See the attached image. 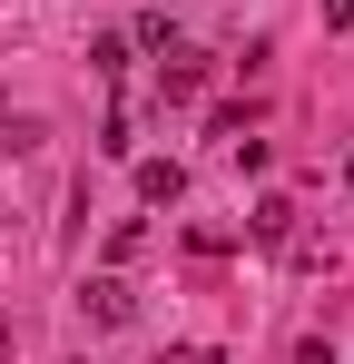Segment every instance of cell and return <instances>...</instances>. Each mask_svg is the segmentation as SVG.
<instances>
[{"instance_id": "obj_1", "label": "cell", "mask_w": 354, "mask_h": 364, "mask_svg": "<svg viewBox=\"0 0 354 364\" xmlns=\"http://www.w3.org/2000/svg\"><path fill=\"white\" fill-rule=\"evenodd\" d=\"M79 305H89V325H128V305H138V296H128V276L109 266V276H89V286H79Z\"/></svg>"}, {"instance_id": "obj_2", "label": "cell", "mask_w": 354, "mask_h": 364, "mask_svg": "<svg viewBox=\"0 0 354 364\" xmlns=\"http://www.w3.org/2000/svg\"><path fill=\"white\" fill-rule=\"evenodd\" d=\"M138 197H148V207H177V197H187V168H177V158H148V168H138Z\"/></svg>"}, {"instance_id": "obj_3", "label": "cell", "mask_w": 354, "mask_h": 364, "mask_svg": "<svg viewBox=\"0 0 354 364\" xmlns=\"http://www.w3.org/2000/svg\"><path fill=\"white\" fill-rule=\"evenodd\" d=\"M286 227H295V207H286V197H266V207H256V246H286Z\"/></svg>"}, {"instance_id": "obj_4", "label": "cell", "mask_w": 354, "mask_h": 364, "mask_svg": "<svg viewBox=\"0 0 354 364\" xmlns=\"http://www.w3.org/2000/svg\"><path fill=\"white\" fill-rule=\"evenodd\" d=\"M325 30H354V0H325Z\"/></svg>"}, {"instance_id": "obj_5", "label": "cell", "mask_w": 354, "mask_h": 364, "mask_svg": "<svg viewBox=\"0 0 354 364\" xmlns=\"http://www.w3.org/2000/svg\"><path fill=\"white\" fill-rule=\"evenodd\" d=\"M177 364H227V355H217V345H197V355H177Z\"/></svg>"}, {"instance_id": "obj_6", "label": "cell", "mask_w": 354, "mask_h": 364, "mask_svg": "<svg viewBox=\"0 0 354 364\" xmlns=\"http://www.w3.org/2000/svg\"><path fill=\"white\" fill-rule=\"evenodd\" d=\"M0 364H10V325H0Z\"/></svg>"}]
</instances>
